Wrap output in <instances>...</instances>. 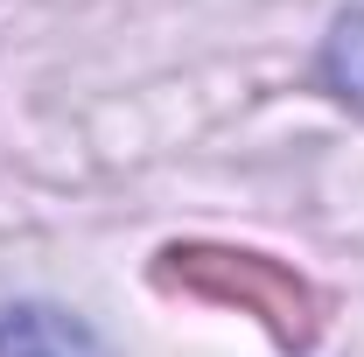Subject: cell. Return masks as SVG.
<instances>
[{
    "mask_svg": "<svg viewBox=\"0 0 364 357\" xmlns=\"http://www.w3.org/2000/svg\"><path fill=\"white\" fill-rule=\"evenodd\" d=\"M176 260V280L189 287H203V294H231V302H245V309L273 322V336H287V343H301L309 336V287L294 280L287 267H273L259 252H210V245H182L168 252Z\"/></svg>",
    "mask_w": 364,
    "mask_h": 357,
    "instance_id": "obj_1",
    "label": "cell"
},
{
    "mask_svg": "<svg viewBox=\"0 0 364 357\" xmlns=\"http://www.w3.org/2000/svg\"><path fill=\"white\" fill-rule=\"evenodd\" d=\"M329 85L364 105V7H350L329 36Z\"/></svg>",
    "mask_w": 364,
    "mask_h": 357,
    "instance_id": "obj_2",
    "label": "cell"
},
{
    "mask_svg": "<svg viewBox=\"0 0 364 357\" xmlns=\"http://www.w3.org/2000/svg\"><path fill=\"white\" fill-rule=\"evenodd\" d=\"M63 329L43 309H7L0 315V357H63Z\"/></svg>",
    "mask_w": 364,
    "mask_h": 357,
    "instance_id": "obj_3",
    "label": "cell"
}]
</instances>
